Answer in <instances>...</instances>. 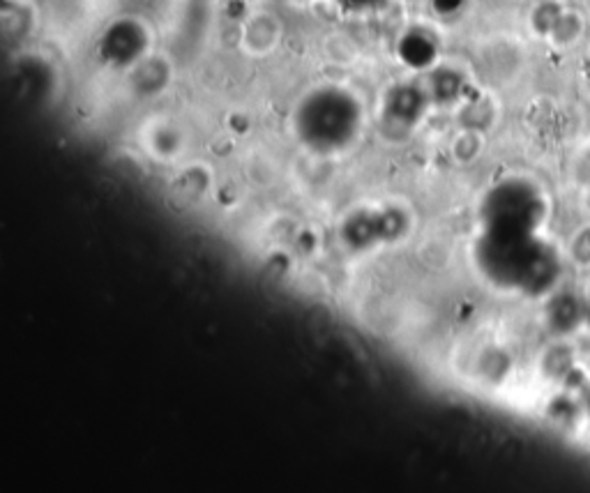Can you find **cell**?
Returning a JSON list of instances; mask_svg holds the SVG:
<instances>
[{"mask_svg":"<svg viewBox=\"0 0 590 493\" xmlns=\"http://www.w3.org/2000/svg\"><path fill=\"white\" fill-rule=\"evenodd\" d=\"M337 3H341V5H348V7H369V5H376V3H381V0H337Z\"/></svg>","mask_w":590,"mask_h":493,"instance_id":"7a4b0ae2","label":"cell"},{"mask_svg":"<svg viewBox=\"0 0 590 493\" xmlns=\"http://www.w3.org/2000/svg\"><path fill=\"white\" fill-rule=\"evenodd\" d=\"M358 123V104L339 88H323L312 92L300 104V125L309 134L341 136Z\"/></svg>","mask_w":590,"mask_h":493,"instance_id":"6da1fadb","label":"cell"}]
</instances>
